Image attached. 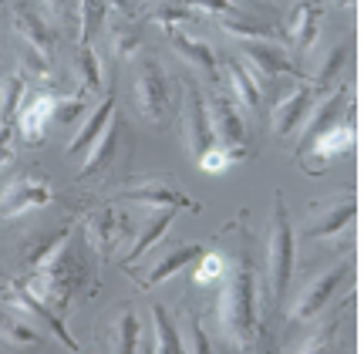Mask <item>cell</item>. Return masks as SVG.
<instances>
[{
	"label": "cell",
	"mask_w": 364,
	"mask_h": 354,
	"mask_svg": "<svg viewBox=\"0 0 364 354\" xmlns=\"http://www.w3.org/2000/svg\"><path fill=\"white\" fill-rule=\"evenodd\" d=\"M122 196L149 203V206H176V210H193V213L203 210V206L193 203L172 179H142V183H132L122 189Z\"/></svg>",
	"instance_id": "13"
},
{
	"label": "cell",
	"mask_w": 364,
	"mask_h": 354,
	"mask_svg": "<svg viewBox=\"0 0 364 354\" xmlns=\"http://www.w3.org/2000/svg\"><path fill=\"white\" fill-rule=\"evenodd\" d=\"M186 7H193V11H209L216 14V17H233L236 11V0H182Z\"/></svg>",
	"instance_id": "39"
},
{
	"label": "cell",
	"mask_w": 364,
	"mask_h": 354,
	"mask_svg": "<svg viewBox=\"0 0 364 354\" xmlns=\"http://www.w3.org/2000/svg\"><path fill=\"white\" fill-rule=\"evenodd\" d=\"M354 216H358V199H354V196L338 199V203H331V206L324 210L321 223H314L311 230H307V240H327V236L341 233V230L351 223Z\"/></svg>",
	"instance_id": "24"
},
{
	"label": "cell",
	"mask_w": 364,
	"mask_h": 354,
	"mask_svg": "<svg viewBox=\"0 0 364 354\" xmlns=\"http://www.w3.org/2000/svg\"><path fill=\"white\" fill-rule=\"evenodd\" d=\"M24 284L31 287L34 297H41L61 317L78 297L95 294L98 277H95V267L88 260V236H85V230L78 223L65 226L58 233V240L51 243V250L31 267V277Z\"/></svg>",
	"instance_id": "1"
},
{
	"label": "cell",
	"mask_w": 364,
	"mask_h": 354,
	"mask_svg": "<svg viewBox=\"0 0 364 354\" xmlns=\"http://www.w3.org/2000/svg\"><path fill=\"white\" fill-rule=\"evenodd\" d=\"M206 115H209V129H213L216 145H247V125H243L236 105L226 95H216V98H213V105L206 108Z\"/></svg>",
	"instance_id": "16"
},
{
	"label": "cell",
	"mask_w": 364,
	"mask_h": 354,
	"mask_svg": "<svg viewBox=\"0 0 364 354\" xmlns=\"http://www.w3.org/2000/svg\"><path fill=\"white\" fill-rule=\"evenodd\" d=\"M166 34H169V44L182 54V58H186V61H193V65L199 68V71H203V75H206V78L213 81V85L220 81V65H216V54H213V48H209L206 41L186 38L179 27H169Z\"/></svg>",
	"instance_id": "18"
},
{
	"label": "cell",
	"mask_w": 364,
	"mask_h": 354,
	"mask_svg": "<svg viewBox=\"0 0 364 354\" xmlns=\"http://www.w3.org/2000/svg\"><path fill=\"white\" fill-rule=\"evenodd\" d=\"M321 14H324V0H300L290 24H287V34L294 41L297 51H307L317 38V24H321Z\"/></svg>",
	"instance_id": "19"
},
{
	"label": "cell",
	"mask_w": 364,
	"mask_h": 354,
	"mask_svg": "<svg viewBox=\"0 0 364 354\" xmlns=\"http://www.w3.org/2000/svg\"><path fill=\"white\" fill-rule=\"evenodd\" d=\"M351 267H354V263L348 260V263H338L334 270H324V274L317 277V280H314L311 287H307L304 294H300V301H297V307H294V314H290V321H294V324H300V321L307 324L311 317L321 314V311H324L327 304H331V297L338 294V287L344 284V280H348V274H351Z\"/></svg>",
	"instance_id": "10"
},
{
	"label": "cell",
	"mask_w": 364,
	"mask_h": 354,
	"mask_svg": "<svg viewBox=\"0 0 364 354\" xmlns=\"http://www.w3.org/2000/svg\"><path fill=\"white\" fill-rule=\"evenodd\" d=\"M152 331H156L152 351H186V341L179 338V328H176L172 314L162 304H152Z\"/></svg>",
	"instance_id": "26"
},
{
	"label": "cell",
	"mask_w": 364,
	"mask_h": 354,
	"mask_svg": "<svg viewBox=\"0 0 364 354\" xmlns=\"http://www.w3.org/2000/svg\"><path fill=\"white\" fill-rule=\"evenodd\" d=\"M139 314L132 311V307H125L122 314L112 321V338H108V348L118 354H132L135 348H139Z\"/></svg>",
	"instance_id": "25"
},
{
	"label": "cell",
	"mask_w": 364,
	"mask_h": 354,
	"mask_svg": "<svg viewBox=\"0 0 364 354\" xmlns=\"http://www.w3.org/2000/svg\"><path fill=\"white\" fill-rule=\"evenodd\" d=\"M223 267H226V260H223L220 253H199L196 257V270H193V280L199 284V287H209V284H220L223 277Z\"/></svg>",
	"instance_id": "34"
},
{
	"label": "cell",
	"mask_w": 364,
	"mask_h": 354,
	"mask_svg": "<svg viewBox=\"0 0 364 354\" xmlns=\"http://www.w3.org/2000/svg\"><path fill=\"white\" fill-rule=\"evenodd\" d=\"M0 338L11 348H24V344H38V331L24 324V321H0Z\"/></svg>",
	"instance_id": "37"
},
{
	"label": "cell",
	"mask_w": 364,
	"mask_h": 354,
	"mask_svg": "<svg viewBox=\"0 0 364 354\" xmlns=\"http://www.w3.org/2000/svg\"><path fill=\"white\" fill-rule=\"evenodd\" d=\"M172 102V81L162 71L156 58H139L135 61V105L142 112L145 122L152 125H166Z\"/></svg>",
	"instance_id": "4"
},
{
	"label": "cell",
	"mask_w": 364,
	"mask_h": 354,
	"mask_svg": "<svg viewBox=\"0 0 364 354\" xmlns=\"http://www.w3.org/2000/svg\"><path fill=\"white\" fill-rule=\"evenodd\" d=\"M21 102H24V78L21 75L4 78V85H0V122H14Z\"/></svg>",
	"instance_id": "32"
},
{
	"label": "cell",
	"mask_w": 364,
	"mask_h": 354,
	"mask_svg": "<svg viewBox=\"0 0 364 354\" xmlns=\"http://www.w3.org/2000/svg\"><path fill=\"white\" fill-rule=\"evenodd\" d=\"M11 142H14V122H0V166L11 159Z\"/></svg>",
	"instance_id": "40"
},
{
	"label": "cell",
	"mask_w": 364,
	"mask_h": 354,
	"mask_svg": "<svg viewBox=\"0 0 364 354\" xmlns=\"http://www.w3.org/2000/svg\"><path fill=\"white\" fill-rule=\"evenodd\" d=\"M85 236H88V247L102 257V260H112L115 247L125 243L129 236V216L115 206H105V210H95L85 216Z\"/></svg>",
	"instance_id": "6"
},
{
	"label": "cell",
	"mask_w": 364,
	"mask_h": 354,
	"mask_svg": "<svg viewBox=\"0 0 364 354\" xmlns=\"http://www.w3.org/2000/svg\"><path fill=\"white\" fill-rule=\"evenodd\" d=\"M122 135H125V125H122L118 118L105 125V132L91 142V152H88V159H85V166H81L78 179H88V176H95V172H102L105 166L115 159V149L122 145Z\"/></svg>",
	"instance_id": "20"
},
{
	"label": "cell",
	"mask_w": 364,
	"mask_h": 354,
	"mask_svg": "<svg viewBox=\"0 0 364 354\" xmlns=\"http://www.w3.org/2000/svg\"><path fill=\"white\" fill-rule=\"evenodd\" d=\"M193 17H196V11H193V7H186L182 0H166V4H159L156 11H152V21H156V24H162L166 31H169V27L189 24Z\"/></svg>",
	"instance_id": "33"
},
{
	"label": "cell",
	"mask_w": 364,
	"mask_h": 354,
	"mask_svg": "<svg viewBox=\"0 0 364 354\" xmlns=\"http://www.w3.org/2000/svg\"><path fill=\"white\" fill-rule=\"evenodd\" d=\"M203 253V247L199 243H182V247L169 250L162 260L149 270V277H139V284L142 287H156V284H162V280H169V277H176L179 270H186L189 263H196V257Z\"/></svg>",
	"instance_id": "23"
},
{
	"label": "cell",
	"mask_w": 364,
	"mask_h": 354,
	"mask_svg": "<svg viewBox=\"0 0 364 354\" xmlns=\"http://www.w3.org/2000/svg\"><path fill=\"white\" fill-rule=\"evenodd\" d=\"M250 156V149L247 145H209L203 156L196 159V166L203 172H223V169H230L233 162H240V159H247Z\"/></svg>",
	"instance_id": "28"
},
{
	"label": "cell",
	"mask_w": 364,
	"mask_h": 354,
	"mask_svg": "<svg viewBox=\"0 0 364 354\" xmlns=\"http://www.w3.org/2000/svg\"><path fill=\"white\" fill-rule=\"evenodd\" d=\"M112 108H115V95H105L102 102L91 108V115L81 122L78 135L68 142V149H65L68 156H75V152H85V149H91V142H95V139H98V135L105 132V125L112 122Z\"/></svg>",
	"instance_id": "22"
},
{
	"label": "cell",
	"mask_w": 364,
	"mask_h": 354,
	"mask_svg": "<svg viewBox=\"0 0 364 354\" xmlns=\"http://www.w3.org/2000/svg\"><path fill=\"white\" fill-rule=\"evenodd\" d=\"M54 199L51 186L44 179H34V176H14L11 183L4 186L0 193V220H14L27 210H38V206H48Z\"/></svg>",
	"instance_id": "9"
},
{
	"label": "cell",
	"mask_w": 364,
	"mask_h": 354,
	"mask_svg": "<svg viewBox=\"0 0 364 354\" xmlns=\"http://www.w3.org/2000/svg\"><path fill=\"white\" fill-rule=\"evenodd\" d=\"M85 112H88V92L81 88V92L71 95V98H54L51 118L54 122H61V125H68V122H75V118L85 115Z\"/></svg>",
	"instance_id": "36"
},
{
	"label": "cell",
	"mask_w": 364,
	"mask_h": 354,
	"mask_svg": "<svg viewBox=\"0 0 364 354\" xmlns=\"http://www.w3.org/2000/svg\"><path fill=\"white\" fill-rule=\"evenodd\" d=\"M354 145H358V125H354V112H348L341 122H334L327 132H321L304 156H307V162H311V172H321V166H324L327 159L351 156Z\"/></svg>",
	"instance_id": "8"
},
{
	"label": "cell",
	"mask_w": 364,
	"mask_h": 354,
	"mask_svg": "<svg viewBox=\"0 0 364 354\" xmlns=\"http://www.w3.org/2000/svg\"><path fill=\"white\" fill-rule=\"evenodd\" d=\"M193 348H196V351H209V348H213V344H209V338L203 334V328H199V317H196V314H193Z\"/></svg>",
	"instance_id": "41"
},
{
	"label": "cell",
	"mask_w": 364,
	"mask_h": 354,
	"mask_svg": "<svg viewBox=\"0 0 364 354\" xmlns=\"http://www.w3.org/2000/svg\"><path fill=\"white\" fill-rule=\"evenodd\" d=\"M105 14H108V4H105V0H78V41H81V48L102 31Z\"/></svg>",
	"instance_id": "30"
},
{
	"label": "cell",
	"mask_w": 364,
	"mask_h": 354,
	"mask_svg": "<svg viewBox=\"0 0 364 354\" xmlns=\"http://www.w3.org/2000/svg\"><path fill=\"white\" fill-rule=\"evenodd\" d=\"M182 132H186V152L189 159H199L209 145H216L213 129H209V115H206V102L196 85H186V112H182Z\"/></svg>",
	"instance_id": "11"
},
{
	"label": "cell",
	"mask_w": 364,
	"mask_h": 354,
	"mask_svg": "<svg viewBox=\"0 0 364 354\" xmlns=\"http://www.w3.org/2000/svg\"><path fill=\"white\" fill-rule=\"evenodd\" d=\"M334 4H341V7H348V4H354V0H334Z\"/></svg>",
	"instance_id": "43"
},
{
	"label": "cell",
	"mask_w": 364,
	"mask_h": 354,
	"mask_svg": "<svg viewBox=\"0 0 364 354\" xmlns=\"http://www.w3.org/2000/svg\"><path fill=\"white\" fill-rule=\"evenodd\" d=\"M243 54L250 58V65L260 71L263 78H277V75H290V78H300V68L287 58V51L270 38H250L240 41Z\"/></svg>",
	"instance_id": "12"
},
{
	"label": "cell",
	"mask_w": 364,
	"mask_h": 354,
	"mask_svg": "<svg viewBox=\"0 0 364 354\" xmlns=\"http://www.w3.org/2000/svg\"><path fill=\"white\" fill-rule=\"evenodd\" d=\"M78 71H81V88L88 95L102 92V65H98V54L91 51L88 44L81 48L78 54Z\"/></svg>",
	"instance_id": "35"
},
{
	"label": "cell",
	"mask_w": 364,
	"mask_h": 354,
	"mask_svg": "<svg viewBox=\"0 0 364 354\" xmlns=\"http://www.w3.org/2000/svg\"><path fill=\"white\" fill-rule=\"evenodd\" d=\"M348 51H351V44L344 41V44H338L334 51H327L324 58H321V68L314 71V78H311L314 88H327V85L334 81V75H338L341 68H344V61H348Z\"/></svg>",
	"instance_id": "31"
},
{
	"label": "cell",
	"mask_w": 364,
	"mask_h": 354,
	"mask_svg": "<svg viewBox=\"0 0 364 354\" xmlns=\"http://www.w3.org/2000/svg\"><path fill=\"white\" fill-rule=\"evenodd\" d=\"M220 331L226 341L247 351L257 344L260 334V314H257V267L247 250H236L226 260L220 277Z\"/></svg>",
	"instance_id": "2"
},
{
	"label": "cell",
	"mask_w": 364,
	"mask_h": 354,
	"mask_svg": "<svg viewBox=\"0 0 364 354\" xmlns=\"http://www.w3.org/2000/svg\"><path fill=\"white\" fill-rule=\"evenodd\" d=\"M351 112V88L348 85H341V88H334V92L327 95L324 102H317V105H311V112H307V118L300 122L304 125V132H300V145H297V156H304L307 149H311V142L321 135V132H327L334 122H341V118Z\"/></svg>",
	"instance_id": "7"
},
{
	"label": "cell",
	"mask_w": 364,
	"mask_h": 354,
	"mask_svg": "<svg viewBox=\"0 0 364 354\" xmlns=\"http://www.w3.org/2000/svg\"><path fill=\"white\" fill-rule=\"evenodd\" d=\"M108 4V11H118L122 17H132V7H129V0H105Z\"/></svg>",
	"instance_id": "42"
},
{
	"label": "cell",
	"mask_w": 364,
	"mask_h": 354,
	"mask_svg": "<svg viewBox=\"0 0 364 354\" xmlns=\"http://www.w3.org/2000/svg\"><path fill=\"white\" fill-rule=\"evenodd\" d=\"M172 220H176V206H156V216L145 223V230L139 233V240H135V243L129 247V253L122 257V267H132L139 257H145V253L162 240V233L172 226Z\"/></svg>",
	"instance_id": "21"
},
{
	"label": "cell",
	"mask_w": 364,
	"mask_h": 354,
	"mask_svg": "<svg viewBox=\"0 0 364 354\" xmlns=\"http://www.w3.org/2000/svg\"><path fill=\"white\" fill-rule=\"evenodd\" d=\"M226 71H230V85H233L236 98H240V102H243L250 112H257V108H260V102H263L257 78H253V75H250V71L240 65V61H226Z\"/></svg>",
	"instance_id": "27"
},
{
	"label": "cell",
	"mask_w": 364,
	"mask_h": 354,
	"mask_svg": "<svg viewBox=\"0 0 364 354\" xmlns=\"http://www.w3.org/2000/svg\"><path fill=\"white\" fill-rule=\"evenodd\" d=\"M51 17H58L61 24H78V0H41Z\"/></svg>",
	"instance_id": "38"
},
{
	"label": "cell",
	"mask_w": 364,
	"mask_h": 354,
	"mask_svg": "<svg viewBox=\"0 0 364 354\" xmlns=\"http://www.w3.org/2000/svg\"><path fill=\"white\" fill-rule=\"evenodd\" d=\"M54 92H34L27 95L21 108H17V129H21V139L27 145H41L44 142V125L54 112Z\"/></svg>",
	"instance_id": "14"
},
{
	"label": "cell",
	"mask_w": 364,
	"mask_h": 354,
	"mask_svg": "<svg viewBox=\"0 0 364 354\" xmlns=\"http://www.w3.org/2000/svg\"><path fill=\"white\" fill-rule=\"evenodd\" d=\"M314 92H317V88L307 81V85L294 88L280 105L273 108V135H277V139H290V135L297 132V125L307 118V112H311V105H314Z\"/></svg>",
	"instance_id": "17"
},
{
	"label": "cell",
	"mask_w": 364,
	"mask_h": 354,
	"mask_svg": "<svg viewBox=\"0 0 364 354\" xmlns=\"http://www.w3.org/2000/svg\"><path fill=\"white\" fill-rule=\"evenodd\" d=\"M14 27H17V34L27 41V48H31V51L41 54L44 61H51L58 38H54V31L44 24V17H41L34 7H27V4L17 0V7H14Z\"/></svg>",
	"instance_id": "15"
},
{
	"label": "cell",
	"mask_w": 364,
	"mask_h": 354,
	"mask_svg": "<svg viewBox=\"0 0 364 354\" xmlns=\"http://www.w3.org/2000/svg\"><path fill=\"white\" fill-rule=\"evenodd\" d=\"M108 48H112V61H115V68H118L122 61H129V58L139 54V48H142V31L132 24H115Z\"/></svg>",
	"instance_id": "29"
},
{
	"label": "cell",
	"mask_w": 364,
	"mask_h": 354,
	"mask_svg": "<svg viewBox=\"0 0 364 354\" xmlns=\"http://www.w3.org/2000/svg\"><path fill=\"white\" fill-rule=\"evenodd\" d=\"M267 253H270V290L277 301H284L290 274H294L297 236H294V223H290V216H287V203L280 193H277L273 210H270V243H267Z\"/></svg>",
	"instance_id": "3"
},
{
	"label": "cell",
	"mask_w": 364,
	"mask_h": 354,
	"mask_svg": "<svg viewBox=\"0 0 364 354\" xmlns=\"http://www.w3.org/2000/svg\"><path fill=\"white\" fill-rule=\"evenodd\" d=\"M7 301H11L14 311H21V314H27L34 324H41V328L51 331V334L65 344L68 351H78V341H75V338L68 334V328H65V317L58 314V311H51V307L41 301V297H34L24 280H11V284H7Z\"/></svg>",
	"instance_id": "5"
}]
</instances>
